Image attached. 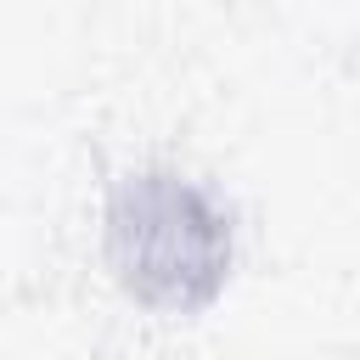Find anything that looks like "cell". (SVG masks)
I'll return each instance as SVG.
<instances>
[{
    "label": "cell",
    "mask_w": 360,
    "mask_h": 360,
    "mask_svg": "<svg viewBox=\"0 0 360 360\" xmlns=\"http://www.w3.org/2000/svg\"><path fill=\"white\" fill-rule=\"evenodd\" d=\"M107 264L135 304L191 315L231 276V214L169 169L124 174L107 191Z\"/></svg>",
    "instance_id": "cell-1"
}]
</instances>
